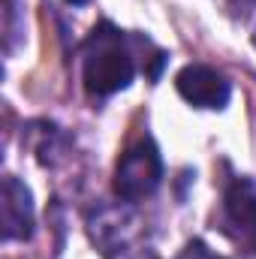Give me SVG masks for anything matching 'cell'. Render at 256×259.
<instances>
[{"label":"cell","instance_id":"1","mask_svg":"<svg viewBox=\"0 0 256 259\" xmlns=\"http://www.w3.org/2000/svg\"><path fill=\"white\" fill-rule=\"evenodd\" d=\"M133 75H136V64H133L124 33L112 27L109 21L94 27L81 52V78H84L88 94L112 97L130 88Z\"/></svg>","mask_w":256,"mask_h":259},{"label":"cell","instance_id":"2","mask_svg":"<svg viewBox=\"0 0 256 259\" xmlns=\"http://www.w3.org/2000/svg\"><path fill=\"white\" fill-rule=\"evenodd\" d=\"M163 181V157L151 139H139L130 145L115 169V193L127 202L151 196Z\"/></svg>","mask_w":256,"mask_h":259},{"label":"cell","instance_id":"3","mask_svg":"<svg viewBox=\"0 0 256 259\" xmlns=\"http://www.w3.org/2000/svg\"><path fill=\"white\" fill-rule=\"evenodd\" d=\"M223 223L226 232L256 253V181L235 178L223 196Z\"/></svg>","mask_w":256,"mask_h":259},{"label":"cell","instance_id":"4","mask_svg":"<svg viewBox=\"0 0 256 259\" xmlns=\"http://www.w3.org/2000/svg\"><path fill=\"white\" fill-rule=\"evenodd\" d=\"M175 88L196 109H226L229 94H232L229 81L205 64H187L175 75Z\"/></svg>","mask_w":256,"mask_h":259},{"label":"cell","instance_id":"5","mask_svg":"<svg viewBox=\"0 0 256 259\" xmlns=\"http://www.w3.org/2000/svg\"><path fill=\"white\" fill-rule=\"evenodd\" d=\"M0 223L6 241H24L33 235V196L18 178L3 181L0 193Z\"/></svg>","mask_w":256,"mask_h":259},{"label":"cell","instance_id":"6","mask_svg":"<svg viewBox=\"0 0 256 259\" xmlns=\"http://www.w3.org/2000/svg\"><path fill=\"white\" fill-rule=\"evenodd\" d=\"M72 3H88V0H72Z\"/></svg>","mask_w":256,"mask_h":259}]
</instances>
